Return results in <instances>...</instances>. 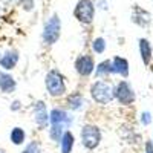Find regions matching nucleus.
<instances>
[{
  "label": "nucleus",
  "mask_w": 153,
  "mask_h": 153,
  "mask_svg": "<svg viewBox=\"0 0 153 153\" xmlns=\"http://www.w3.org/2000/svg\"><path fill=\"white\" fill-rule=\"evenodd\" d=\"M45 87L49 97L60 98L66 95V78L58 69H51L48 71L45 76Z\"/></svg>",
  "instance_id": "obj_1"
},
{
  "label": "nucleus",
  "mask_w": 153,
  "mask_h": 153,
  "mask_svg": "<svg viewBox=\"0 0 153 153\" xmlns=\"http://www.w3.org/2000/svg\"><path fill=\"white\" fill-rule=\"evenodd\" d=\"M91 98L97 104L107 106L113 101V86L106 80H97L91 84Z\"/></svg>",
  "instance_id": "obj_2"
},
{
  "label": "nucleus",
  "mask_w": 153,
  "mask_h": 153,
  "mask_svg": "<svg viewBox=\"0 0 153 153\" xmlns=\"http://www.w3.org/2000/svg\"><path fill=\"white\" fill-rule=\"evenodd\" d=\"M80 138H81V144H83L84 149L95 150L101 144L103 133H101V129L98 126H95V124H84L81 127Z\"/></svg>",
  "instance_id": "obj_3"
},
{
  "label": "nucleus",
  "mask_w": 153,
  "mask_h": 153,
  "mask_svg": "<svg viewBox=\"0 0 153 153\" xmlns=\"http://www.w3.org/2000/svg\"><path fill=\"white\" fill-rule=\"evenodd\" d=\"M61 35V22L58 14H52L48 22L45 23V28H43V42L46 45H54L58 42V38Z\"/></svg>",
  "instance_id": "obj_4"
},
{
  "label": "nucleus",
  "mask_w": 153,
  "mask_h": 153,
  "mask_svg": "<svg viewBox=\"0 0 153 153\" xmlns=\"http://www.w3.org/2000/svg\"><path fill=\"white\" fill-rule=\"evenodd\" d=\"M113 100H117L123 106H130L135 103L136 95L129 81L121 80L117 86H113Z\"/></svg>",
  "instance_id": "obj_5"
},
{
  "label": "nucleus",
  "mask_w": 153,
  "mask_h": 153,
  "mask_svg": "<svg viewBox=\"0 0 153 153\" xmlns=\"http://www.w3.org/2000/svg\"><path fill=\"white\" fill-rule=\"evenodd\" d=\"M74 16L83 25L92 23V20L95 17V6L92 3V0H80V2L75 5Z\"/></svg>",
  "instance_id": "obj_6"
},
{
  "label": "nucleus",
  "mask_w": 153,
  "mask_h": 153,
  "mask_svg": "<svg viewBox=\"0 0 153 153\" xmlns=\"http://www.w3.org/2000/svg\"><path fill=\"white\" fill-rule=\"evenodd\" d=\"M74 69L75 72L78 74L83 78H87L91 76L95 71V61H94V57L92 55H87V54H83V55H78L74 63Z\"/></svg>",
  "instance_id": "obj_7"
},
{
  "label": "nucleus",
  "mask_w": 153,
  "mask_h": 153,
  "mask_svg": "<svg viewBox=\"0 0 153 153\" xmlns=\"http://www.w3.org/2000/svg\"><path fill=\"white\" fill-rule=\"evenodd\" d=\"M32 117H34V123L38 129H46L49 126V112L46 107L45 101H35L32 106Z\"/></svg>",
  "instance_id": "obj_8"
},
{
  "label": "nucleus",
  "mask_w": 153,
  "mask_h": 153,
  "mask_svg": "<svg viewBox=\"0 0 153 153\" xmlns=\"http://www.w3.org/2000/svg\"><path fill=\"white\" fill-rule=\"evenodd\" d=\"M71 123H72V118H71V115L68 113L66 109H63V107L51 109V112H49V126H61V127H65V129H68V127L71 126Z\"/></svg>",
  "instance_id": "obj_9"
},
{
  "label": "nucleus",
  "mask_w": 153,
  "mask_h": 153,
  "mask_svg": "<svg viewBox=\"0 0 153 153\" xmlns=\"http://www.w3.org/2000/svg\"><path fill=\"white\" fill-rule=\"evenodd\" d=\"M19 51L17 49H8L5 51V52L0 54V68H2V71H12L16 66H17V63H19Z\"/></svg>",
  "instance_id": "obj_10"
},
{
  "label": "nucleus",
  "mask_w": 153,
  "mask_h": 153,
  "mask_svg": "<svg viewBox=\"0 0 153 153\" xmlns=\"http://www.w3.org/2000/svg\"><path fill=\"white\" fill-rule=\"evenodd\" d=\"M17 87V81L9 72L0 69V92L2 94H12Z\"/></svg>",
  "instance_id": "obj_11"
},
{
  "label": "nucleus",
  "mask_w": 153,
  "mask_h": 153,
  "mask_svg": "<svg viewBox=\"0 0 153 153\" xmlns=\"http://www.w3.org/2000/svg\"><path fill=\"white\" fill-rule=\"evenodd\" d=\"M110 61H112V74L120 75V76H123V78H127V76H129V72H130L129 61H127L124 57L117 55V57H113Z\"/></svg>",
  "instance_id": "obj_12"
},
{
  "label": "nucleus",
  "mask_w": 153,
  "mask_h": 153,
  "mask_svg": "<svg viewBox=\"0 0 153 153\" xmlns=\"http://www.w3.org/2000/svg\"><path fill=\"white\" fill-rule=\"evenodd\" d=\"M66 106H68V109H71L74 112L81 110L84 107V97H83V94H80V92L69 94L66 97Z\"/></svg>",
  "instance_id": "obj_13"
},
{
  "label": "nucleus",
  "mask_w": 153,
  "mask_h": 153,
  "mask_svg": "<svg viewBox=\"0 0 153 153\" xmlns=\"http://www.w3.org/2000/svg\"><path fill=\"white\" fill-rule=\"evenodd\" d=\"M60 153H72L75 146V136L71 130H66L60 139Z\"/></svg>",
  "instance_id": "obj_14"
},
{
  "label": "nucleus",
  "mask_w": 153,
  "mask_h": 153,
  "mask_svg": "<svg viewBox=\"0 0 153 153\" xmlns=\"http://www.w3.org/2000/svg\"><path fill=\"white\" fill-rule=\"evenodd\" d=\"M139 54H141V58H143V63L147 66L150 65L152 61V54H153V49H152V45L147 38H139Z\"/></svg>",
  "instance_id": "obj_15"
},
{
  "label": "nucleus",
  "mask_w": 153,
  "mask_h": 153,
  "mask_svg": "<svg viewBox=\"0 0 153 153\" xmlns=\"http://www.w3.org/2000/svg\"><path fill=\"white\" fill-rule=\"evenodd\" d=\"M94 74H95L97 78H100V80L107 78V76L112 74V61H110V60H104V61H101L98 66H95Z\"/></svg>",
  "instance_id": "obj_16"
},
{
  "label": "nucleus",
  "mask_w": 153,
  "mask_h": 153,
  "mask_svg": "<svg viewBox=\"0 0 153 153\" xmlns=\"http://www.w3.org/2000/svg\"><path fill=\"white\" fill-rule=\"evenodd\" d=\"M9 139L14 146H22L26 141V132H25L22 127H14L9 133Z\"/></svg>",
  "instance_id": "obj_17"
},
{
  "label": "nucleus",
  "mask_w": 153,
  "mask_h": 153,
  "mask_svg": "<svg viewBox=\"0 0 153 153\" xmlns=\"http://www.w3.org/2000/svg\"><path fill=\"white\" fill-rule=\"evenodd\" d=\"M66 130L68 129H65V127H61V126H49V138L52 139L54 143H60L63 133Z\"/></svg>",
  "instance_id": "obj_18"
},
{
  "label": "nucleus",
  "mask_w": 153,
  "mask_h": 153,
  "mask_svg": "<svg viewBox=\"0 0 153 153\" xmlns=\"http://www.w3.org/2000/svg\"><path fill=\"white\" fill-rule=\"evenodd\" d=\"M92 49H94L95 54H103L106 51V40L103 37H97L92 43Z\"/></svg>",
  "instance_id": "obj_19"
},
{
  "label": "nucleus",
  "mask_w": 153,
  "mask_h": 153,
  "mask_svg": "<svg viewBox=\"0 0 153 153\" xmlns=\"http://www.w3.org/2000/svg\"><path fill=\"white\" fill-rule=\"evenodd\" d=\"M22 153H42V146L38 141H31L26 144V147L23 149Z\"/></svg>",
  "instance_id": "obj_20"
},
{
  "label": "nucleus",
  "mask_w": 153,
  "mask_h": 153,
  "mask_svg": "<svg viewBox=\"0 0 153 153\" xmlns=\"http://www.w3.org/2000/svg\"><path fill=\"white\" fill-rule=\"evenodd\" d=\"M20 6H23L25 11H32L34 9V0H20Z\"/></svg>",
  "instance_id": "obj_21"
},
{
  "label": "nucleus",
  "mask_w": 153,
  "mask_h": 153,
  "mask_svg": "<svg viewBox=\"0 0 153 153\" xmlns=\"http://www.w3.org/2000/svg\"><path fill=\"white\" fill-rule=\"evenodd\" d=\"M152 123V113L150 112H143L141 113V124L143 126H149Z\"/></svg>",
  "instance_id": "obj_22"
},
{
  "label": "nucleus",
  "mask_w": 153,
  "mask_h": 153,
  "mask_svg": "<svg viewBox=\"0 0 153 153\" xmlns=\"http://www.w3.org/2000/svg\"><path fill=\"white\" fill-rule=\"evenodd\" d=\"M9 109H11L12 112H19V110L22 109V101H20V100L12 101V103H11V106H9Z\"/></svg>",
  "instance_id": "obj_23"
},
{
  "label": "nucleus",
  "mask_w": 153,
  "mask_h": 153,
  "mask_svg": "<svg viewBox=\"0 0 153 153\" xmlns=\"http://www.w3.org/2000/svg\"><path fill=\"white\" fill-rule=\"evenodd\" d=\"M146 153H153V143L152 141L146 143Z\"/></svg>",
  "instance_id": "obj_24"
},
{
  "label": "nucleus",
  "mask_w": 153,
  "mask_h": 153,
  "mask_svg": "<svg viewBox=\"0 0 153 153\" xmlns=\"http://www.w3.org/2000/svg\"><path fill=\"white\" fill-rule=\"evenodd\" d=\"M0 11H2V8H0Z\"/></svg>",
  "instance_id": "obj_25"
},
{
  "label": "nucleus",
  "mask_w": 153,
  "mask_h": 153,
  "mask_svg": "<svg viewBox=\"0 0 153 153\" xmlns=\"http://www.w3.org/2000/svg\"><path fill=\"white\" fill-rule=\"evenodd\" d=\"M0 153H3V152H0Z\"/></svg>",
  "instance_id": "obj_26"
}]
</instances>
